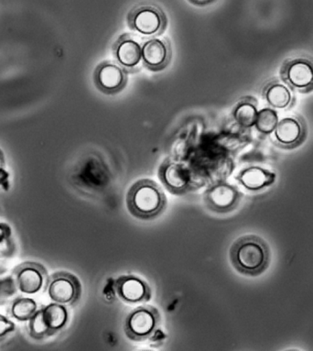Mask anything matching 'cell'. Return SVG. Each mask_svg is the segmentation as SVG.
I'll use <instances>...</instances> for the list:
<instances>
[{
	"label": "cell",
	"mask_w": 313,
	"mask_h": 351,
	"mask_svg": "<svg viewBox=\"0 0 313 351\" xmlns=\"http://www.w3.org/2000/svg\"><path fill=\"white\" fill-rule=\"evenodd\" d=\"M269 249L265 241L258 236H245L234 242L230 260L234 267L245 276L262 274L269 263Z\"/></svg>",
	"instance_id": "6da1fadb"
},
{
	"label": "cell",
	"mask_w": 313,
	"mask_h": 351,
	"mask_svg": "<svg viewBox=\"0 0 313 351\" xmlns=\"http://www.w3.org/2000/svg\"><path fill=\"white\" fill-rule=\"evenodd\" d=\"M166 205L167 198L162 187L151 179L136 182L127 192V209L138 219H155L164 210Z\"/></svg>",
	"instance_id": "7a4b0ae2"
},
{
	"label": "cell",
	"mask_w": 313,
	"mask_h": 351,
	"mask_svg": "<svg viewBox=\"0 0 313 351\" xmlns=\"http://www.w3.org/2000/svg\"><path fill=\"white\" fill-rule=\"evenodd\" d=\"M127 24L130 31L147 39L162 36L167 29L168 18L159 5L144 1L129 10L127 14Z\"/></svg>",
	"instance_id": "3957f363"
},
{
	"label": "cell",
	"mask_w": 313,
	"mask_h": 351,
	"mask_svg": "<svg viewBox=\"0 0 313 351\" xmlns=\"http://www.w3.org/2000/svg\"><path fill=\"white\" fill-rule=\"evenodd\" d=\"M143 39L134 32H125L112 45L114 60L129 75H134L142 69Z\"/></svg>",
	"instance_id": "277c9868"
},
{
	"label": "cell",
	"mask_w": 313,
	"mask_h": 351,
	"mask_svg": "<svg viewBox=\"0 0 313 351\" xmlns=\"http://www.w3.org/2000/svg\"><path fill=\"white\" fill-rule=\"evenodd\" d=\"M160 322V315L155 307L138 306L126 318L125 333L133 341H144L156 332Z\"/></svg>",
	"instance_id": "5b68a950"
},
{
	"label": "cell",
	"mask_w": 313,
	"mask_h": 351,
	"mask_svg": "<svg viewBox=\"0 0 313 351\" xmlns=\"http://www.w3.org/2000/svg\"><path fill=\"white\" fill-rule=\"evenodd\" d=\"M92 81L101 93L115 96L126 88L129 83V73L116 61L105 60L95 67Z\"/></svg>",
	"instance_id": "8992f818"
},
{
	"label": "cell",
	"mask_w": 313,
	"mask_h": 351,
	"mask_svg": "<svg viewBox=\"0 0 313 351\" xmlns=\"http://www.w3.org/2000/svg\"><path fill=\"white\" fill-rule=\"evenodd\" d=\"M49 298L54 303L73 306L82 295V285L77 277L66 271L53 274L48 280Z\"/></svg>",
	"instance_id": "52a82bcc"
},
{
	"label": "cell",
	"mask_w": 313,
	"mask_h": 351,
	"mask_svg": "<svg viewBox=\"0 0 313 351\" xmlns=\"http://www.w3.org/2000/svg\"><path fill=\"white\" fill-rule=\"evenodd\" d=\"M281 78L290 88L301 93L313 90V60L296 57L283 64Z\"/></svg>",
	"instance_id": "ba28073f"
},
{
	"label": "cell",
	"mask_w": 313,
	"mask_h": 351,
	"mask_svg": "<svg viewBox=\"0 0 313 351\" xmlns=\"http://www.w3.org/2000/svg\"><path fill=\"white\" fill-rule=\"evenodd\" d=\"M173 59V48L168 38H147L143 39V67L152 73L165 70Z\"/></svg>",
	"instance_id": "9c48e42d"
},
{
	"label": "cell",
	"mask_w": 313,
	"mask_h": 351,
	"mask_svg": "<svg viewBox=\"0 0 313 351\" xmlns=\"http://www.w3.org/2000/svg\"><path fill=\"white\" fill-rule=\"evenodd\" d=\"M158 176L163 186L171 194L181 195L190 191L192 178L189 169L184 163L166 159L160 165Z\"/></svg>",
	"instance_id": "30bf717a"
},
{
	"label": "cell",
	"mask_w": 313,
	"mask_h": 351,
	"mask_svg": "<svg viewBox=\"0 0 313 351\" xmlns=\"http://www.w3.org/2000/svg\"><path fill=\"white\" fill-rule=\"evenodd\" d=\"M16 287L25 295H35L47 287L48 274L42 265L32 261L21 263L13 271Z\"/></svg>",
	"instance_id": "8fae6325"
},
{
	"label": "cell",
	"mask_w": 313,
	"mask_h": 351,
	"mask_svg": "<svg viewBox=\"0 0 313 351\" xmlns=\"http://www.w3.org/2000/svg\"><path fill=\"white\" fill-rule=\"evenodd\" d=\"M240 199L239 190L225 182L213 184L206 190L203 195L206 208L220 214L233 211L238 206Z\"/></svg>",
	"instance_id": "7c38bea8"
},
{
	"label": "cell",
	"mask_w": 313,
	"mask_h": 351,
	"mask_svg": "<svg viewBox=\"0 0 313 351\" xmlns=\"http://www.w3.org/2000/svg\"><path fill=\"white\" fill-rule=\"evenodd\" d=\"M273 133L277 145L287 149L295 148L304 140L306 126L299 117H287L279 121Z\"/></svg>",
	"instance_id": "4fadbf2b"
},
{
	"label": "cell",
	"mask_w": 313,
	"mask_h": 351,
	"mask_svg": "<svg viewBox=\"0 0 313 351\" xmlns=\"http://www.w3.org/2000/svg\"><path fill=\"white\" fill-rule=\"evenodd\" d=\"M116 291L122 301L129 304L148 302L151 298L149 285L140 277L123 276L116 282Z\"/></svg>",
	"instance_id": "5bb4252c"
},
{
	"label": "cell",
	"mask_w": 313,
	"mask_h": 351,
	"mask_svg": "<svg viewBox=\"0 0 313 351\" xmlns=\"http://www.w3.org/2000/svg\"><path fill=\"white\" fill-rule=\"evenodd\" d=\"M262 95L271 107L286 110L293 105L294 97L287 84L279 80H272L264 86Z\"/></svg>",
	"instance_id": "9a60e30c"
},
{
	"label": "cell",
	"mask_w": 313,
	"mask_h": 351,
	"mask_svg": "<svg viewBox=\"0 0 313 351\" xmlns=\"http://www.w3.org/2000/svg\"><path fill=\"white\" fill-rule=\"evenodd\" d=\"M276 174L266 169L251 166L242 170L236 180L249 191H260L274 183Z\"/></svg>",
	"instance_id": "2e32d148"
},
{
	"label": "cell",
	"mask_w": 313,
	"mask_h": 351,
	"mask_svg": "<svg viewBox=\"0 0 313 351\" xmlns=\"http://www.w3.org/2000/svg\"><path fill=\"white\" fill-rule=\"evenodd\" d=\"M258 114L257 100L252 97H244L234 107L232 116L238 126L243 129H250L255 127Z\"/></svg>",
	"instance_id": "e0dca14e"
},
{
	"label": "cell",
	"mask_w": 313,
	"mask_h": 351,
	"mask_svg": "<svg viewBox=\"0 0 313 351\" xmlns=\"http://www.w3.org/2000/svg\"><path fill=\"white\" fill-rule=\"evenodd\" d=\"M42 310L43 317H45L46 323L53 335L58 333L67 325L69 313H68L66 306L53 302V303L42 307Z\"/></svg>",
	"instance_id": "ac0fdd59"
},
{
	"label": "cell",
	"mask_w": 313,
	"mask_h": 351,
	"mask_svg": "<svg viewBox=\"0 0 313 351\" xmlns=\"http://www.w3.org/2000/svg\"><path fill=\"white\" fill-rule=\"evenodd\" d=\"M37 311L38 304L32 298L16 299L10 307V314L18 321H29Z\"/></svg>",
	"instance_id": "d6986e66"
},
{
	"label": "cell",
	"mask_w": 313,
	"mask_h": 351,
	"mask_svg": "<svg viewBox=\"0 0 313 351\" xmlns=\"http://www.w3.org/2000/svg\"><path fill=\"white\" fill-rule=\"evenodd\" d=\"M279 121V115L276 110L271 108H266L258 110L255 127L261 134L269 135L275 132Z\"/></svg>",
	"instance_id": "ffe728a7"
},
{
	"label": "cell",
	"mask_w": 313,
	"mask_h": 351,
	"mask_svg": "<svg viewBox=\"0 0 313 351\" xmlns=\"http://www.w3.org/2000/svg\"><path fill=\"white\" fill-rule=\"evenodd\" d=\"M29 332L34 339H45L53 336L43 317L42 309H38L34 317L29 320Z\"/></svg>",
	"instance_id": "44dd1931"
},
{
	"label": "cell",
	"mask_w": 313,
	"mask_h": 351,
	"mask_svg": "<svg viewBox=\"0 0 313 351\" xmlns=\"http://www.w3.org/2000/svg\"><path fill=\"white\" fill-rule=\"evenodd\" d=\"M15 330V324L9 318L0 315V339Z\"/></svg>",
	"instance_id": "7402d4cb"
},
{
	"label": "cell",
	"mask_w": 313,
	"mask_h": 351,
	"mask_svg": "<svg viewBox=\"0 0 313 351\" xmlns=\"http://www.w3.org/2000/svg\"><path fill=\"white\" fill-rule=\"evenodd\" d=\"M0 186L4 190L9 189V174L5 170V160L1 151H0Z\"/></svg>",
	"instance_id": "603a6c76"
},
{
	"label": "cell",
	"mask_w": 313,
	"mask_h": 351,
	"mask_svg": "<svg viewBox=\"0 0 313 351\" xmlns=\"http://www.w3.org/2000/svg\"><path fill=\"white\" fill-rule=\"evenodd\" d=\"M12 236V230L5 223H0V246L9 241Z\"/></svg>",
	"instance_id": "cb8c5ba5"
},
{
	"label": "cell",
	"mask_w": 313,
	"mask_h": 351,
	"mask_svg": "<svg viewBox=\"0 0 313 351\" xmlns=\"http://www.w3.org/2000/svg\"><path fill=\"white\" fill-rule=\"evenodd\" d=\"M190 4L195 5L196 7H205L208 5L213 4L216 0H188Z\"/></svg>",
	"instance_id": "d4e9b609"
}]
</instances>
